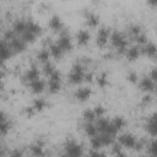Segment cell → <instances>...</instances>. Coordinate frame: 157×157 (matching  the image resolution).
<instances>
[{
  "mask_svg": "<svg viewBox=\"0 0 157 157\" xmlns=\"http://www.w3.org/2000/svg\"><path fill=\"white\" fill-rule=\"evenodd\" d=\"M83 148L75 141H69L65 146V155L63 157H82Z\"/></svg>",
  "mask_w": 157,
  "mask_h": 157,
  "instance_id": "obj_1",
  "label": "cell"
},
{
  "mask_svg": "<svg viewBox=\"0 0 157 157\" xmlns=\"http://www.w3.org/2000/svg\"><path fill=\"white\" fill-rule=\"evenodd\" d=\"M85 78V72H83V66L81 64H76L72 66L71 72L69 75V81L74 85L80 83Z\"/></svg>",
  "mask_w": 157,
  "mask_h": 157,
  "instance_id": "obj_2",
  "label": "cell"
},
{
  "mask_svg": "<svg viewBox=\"0 0 157 157\" xmlns=\"http://www.w3.org/2000/svg\"><path fill=\"white\" fill-rule=\"evenodd\" d=\"M110 39H112V43L115 48H118L120 52H124L126 49V45H128V40L126 38L124 37V34H121L120 32H113L112 36H110Z\"/></svg>",
  "mask_w": 157,
  "mask_h": 157,
  "instance_id": "obj_3",
  "label": "cell"
},
{
  "mask_svg": "<svg viewBox=\"0 0 157 157\" xmlns=\"http://www.w3.org/2000/svg\"><path fill=\"white\" fill-rule=\"evenodd\" d=\"M49 83H48V87H49V91L52 93H55V92H59L60 88H61V82H60V72L59 71H54L50 76H49Z\"/></svg>",
  "mask_w": 157,
  "mask_h": 157,
  "instance_id": "obj_4",
  "label": "cell"
},
{
  "mask_svg": "<svg viewBox=\"0 0 157 157\" xmlns=\"http://www.w3.org/2000/svg\"><path fill=\"white\" fill-rule=\"evenodd\" d=\"M61 49L63 52H69L72 49V42L70 39V36L66 33V32H63L58 39V43H56Z\"/></svg>",
  "mask_w": 157,
  "mask_h": 157,
  "instance_id": "obj_5",
  "label": "cell"
},
{
  "mask_svg": "<svg viewBox=\"0 0 157 157\" xmlns=\"http://www.w3.org/2000/svg\"><path fill=\"white\" fill-rule=\"evenodd\" d=\"M135 144H136V139L131 134L126 132V134H123L119 136V145H123L128 148H131L135 146Z\"/></svg>",
  "mask_w": 157,
  "mask_h": 157,
  "instance_id": "obj_6",
  "label": "cell"
},
{
  "mask_svg": "<svg viewBox=\"0 0 157 157\" xmlns=\"http://www.w3.org/2000/svg\"><path fill=\"white\" fill-rule=\"evenodd\" d=\"M108 38H109V29L105 28V27H102L98 33H97V45L98 47H104L108 42Z\"/></svg>",
  "mask_w": 157,
  "mask_h": 157,
  "instance_id": "obj_7",
  "label": "cell"
},
{
  "mask_svg": "<svg viewBox=\"0 0 157 157\" xmlns=\"http://www.w3.org/2000/svg\"><path fill=\"white\" fill-rule=\"evenodd\" d=\"M91 88H88V87H81V88H78L76 92H75V98L76 99H78V101H81V102H85V101H87L90 97H91Z\"/></svg>",
  "mask_w": 157,
  "mask_h": 157,
  "instance_id": "obj_8",
  "label": "cell"
},
{
  "mask_svg": "<svg viewBox=\"0 0 157 157\" xmlns=\"http://www.w3.org/2000/svg\"><path fill=\"white\" fill-rule=\"evenodd\" d=\"M10 48L11 50H15V52H23L26 48V43L23 42L22 38L15 37L12 40H10Z\"/></svg>",
  "mask_w": 157,
  "mask_h": 157,
  "instance_id": "obj_9",
  "label": "cell"
},
{
  "mask_svg": "<svg viewBox=\"0 0 157 157\" xmlns=\"http://www.w3.org/2000/svg\"><path fill=\"white\" fill-rule=\"evenodd\" d=\"M90 38H91V34H90V32L86 31V29H81V31H78L77 34H76L77 43L81 44V45L87 44V43L90 42Z\"/></svg>",
  "mask_w": 157,
  "mask_h": 157,
  "instance_id": "obj_10",
  "label": "cell"
},
{
  "mask_svg": "<svg viewBox=\"0 0 157 157\" xmlns=\"http://www.w3.org/2000/svg\"><path fill=\"white\" fill-rule=\"evenodd\" d=\"M140 87L146 92H151L155 90V81H152L148 76H146L140 81Z\"/></svg>",
  "mask_w": 157,
  "mask_h": 157,
  "instance_id": "obj_11",
  "label": "cell"
},
{
  "mask_svg": "<svg viewBox=\"0 0 157 157\" xmlns=\"http://www.w3.org/2000/svg\"><path fill=\"white\" fill-rule=\"evenodd\" d=\"M49 27L52 29H54V31H61V28H63V21H61V18L59 16H56V15L52 16V18L49 20Z\"/></svg>",
  "mask_w": 157,
  "mask_h": 157,
  "instance_id": "obj_12",
  "label": "cell"
},
{
  "mask_svg": "<svg viewBox=\"0 0 157 157\" xmlns=\"http://www.w3.org/2000/svg\"><path fill=\"white\" fill-rule=\"evenodd\" d=\"M38 77H39V71H38V69H37L36 66L29 67V69L27 70L26 75H25V78H26V81H28V82H32V81H34V80H38Z\"/></svg>",
  "mask_w": 157,
  "mask_h": 157,
  "instance_id": "obj_13",
  "label": "cell"
},
{
  "mask_svg": "<svg viewBox=\"0 0 157 157\" xmlns=\"http://www.w3.org/2000/svg\"><path fill=\"white\" fill-rule=\"evenodd\" d=\"M10 129V123L6 119V115L0 112V135H5Z\"/></svg>",
  "mask_w": 157,
  "mask_h": 157,
  "instance_id": "obj_14",
  "label": "cell"
},
{
  "mask_svg": "<svg viewBox=\"0 0 157 157\" xmlns=\"http://www.w3.org/2000/svg\"><path fill=\"white\" fill-rule=\"evenodd\" d=\"M44 81H42V80H34V81H32V82H29V87H31V90L34 92V93H40L43 90H44Z\"/></svg>",
  "mask_w": 157,
  "mask_h": 157,
  "instance_id": "obj_15",
  "label": "cell"
},
{
  "mask_svg": "<svg viewBox=\"0 0 157 157\" xmlns=\"http://www.w3.org/2000/svg\"><path fill=\"white\" fill-rule=\"evenodd\" d=\"M27 23V31L28 32H31V33H33L34 36H38L40 32H42V28H40V26L38 25V23H36L34 21H27L26 22Z\"/></svg>",
  "mask_w": 157,
  "mask_h": 157,
  "instance_id": "obj_16",
  "label": "cell"
},
{
  "mask_svg": "<svg viewBox=\"0 0 157 157\" xmlns=\"http://www.w3.org/2000/svg\"><path fill=\"white\" fill-rule=\"evenodd\" d=\"M142 52H144L147 56H150V58H155V56H156V45H155V43H150V42H147V43L144 45Z\"/></svg>",
  "mask_w": 157,
  "mask_h": 157,
  "instance_id": "obj_17",
  "label": "cell"
},
{
  "mask_svg": "<svg viewBox=\"0 0 157 157\" xmlns=\"http://www.w3.org/2000/svg\"><path fill=\"white\" fill-rule=\"evenodd\" d=\"M26 28H27L26 21H23V20H17V21L13 23L12 31H13L15 33H21V34H22V33L26 31Z\"/></svg>",
  "mask_w": 157,
  "mask_h": 157,
  "instance_id": "obj_18",
  "label": "cell"
},
{
  "mask_svg": "<svg viewBox=\"0 0 157 157\" xmlns=\"http://www.w3.org/2000/svg\"><path fill=\"white\" fill-rule=\"evenodd\" d=\"M63 49L55 43V44H50V47H49V54L52 55V56H54L55 59H59V58H61L63 56Z\"/></svg>",
  "mask_w": 157,
  "mask_h": 157,
  "instance_id": "obj_19",
  "label": "cell"
},
{
  "mask_svg": "<svg viewBox=\"0 0 157 157\" xmlns=\"http://www.w3.org/2000/svg\"><path fill=\"white\" fill-rule=\"evenodd\" d=\"M31 152H32V155L34 157H43V153H44V151H43V144L42 142H37V144L32 145L31 146Z\"/></svg>",
  "mask_w": 157,
  "mask_h": 157,
  "instance_id": "obj_20",
  "label": "cell"
},
{
  "mask_svg": "<svg viewBox=\"0 0 157 157\" xmlns=\"http://www.w3.org/2000/svg\"><path fill=\"white\" fill-rule=\"evenodd\" d=\"M140 55V49L139 47L134 45V47H130L128 50H126V56L129 58V60H136Z\"/></svg>",
  "mask_w": 157,
  "mask_h": 157,
  "instance_id": "obj_21",
  "label": "cell"
},
{
  "mask_svg": "<svg viewBox=\"0 0 157 157\" xmlns=\"http://www.w3.org/2000/svg\"><path fill=\"white\" fill-rule=\"evenodd\" d=\"M86 20H87V25L91 26V27H96L99 22V17L93 12H88L86 15Z\"/></svg>",
  "mask_w": 157,
  "mask_h": 157,
  "instance_id": "obj_22",
  "label": "cell"
},
{
  "mask_svg": "<svg viewBox=\"0 0 157 157\" xmlns=\"http://www.w3.org/2000/svg\"><path fill=\"white\" fill-rule=\"evenodd\" d=\"M146 129H147V131H148L152 136H155V135H156V117H155V114H153V115L147 120Z\"/></svg>",
  "mask_w": 157,
  "mask_h": 157,
  "instance_id": "obj_23",
  "label": "cell"
},
{
  "mask_svg": "<svg viewBox=\"0 0 157 157\" xmlns=\"http://www.w3.org/2000/svg\"><path fill=\"white\" fill-rule=\"evenodd\" d=\"M85 131H86V134H87L88 136H91V137L98 135V134H97L98 130H97L96 125H93L92 123H86V124H85Z\"/></svg>",
  "mask_w": 157,
  "mask_h": 157,
  "instance_id": "obj_24",
  "label": "cell"
},
{
  "mask_svg": "<svg viewBox=\"0 0 157 157\" xmlns=\"http://www.w3.org/2000/svg\"><path fill=\"white\" fill-rule=\"evenodd\" d=\"M49 56H50V54H49V50H47V49H42V50H39L38 54H37V59H38L39 61L44 63V64L49 61Z\"/></svg>",
  "mask_w": 157,
  "mask_h": 157,
  "instance_id": "obj_25",
  "label": "cell"
},
{
  "mask_svg": "<svg viewBox=\"0 0 157 157\" xmlns=\"http://www.w3.org/2000/svg\"><path fill=\"white\" fill-rule=\"evenodd\" d=\"M110 123H112L113 128H114L117 131H119L120 129H123L124 125H125V120H124L121 117H117V118H114V120L110 121Z\"/></svg>",
  "mask_w": 157,
  "mask_h": 157,
  "instance_id": "obj_26",
  "label": "cell"
},
{
  "mask_svg": "<svg viewBox=\"0 0 157 157\" xmlns=\"http://www.w3.org/2000/svg\"><path fill=\"white\" fill-rule=\"evenodd\" d=\"M45 105H47V103L43 98H37L33 102V109L34 110H43L45 108Z\"/></svg>",
  "mask_w": 157,
  "mask_h": 157,
  "instance_id": "obj_27",
  "label": "cell"
},
{
  "mask_svg": "<svg viewBox=\"0 0 157 157\" xmlns=\"http://www.w3.org/2000/svg\"><path fill=\"white\" fill-rule=\"evenodd\" d=\"M83 119L86 123H92L96 119V115L93 113V109H86L83 112Z\"/></svg>",
  "mask_w": 157,
  "mask_h": 157,
  "instance_id": "obj_28",
  "label": "cell"
},
{
  "mask_svg": "<svg viewBox=\"0 0 157 157\" xmlns=\"http://www.w3.org/2000/svg\"><path fill=\"white\" fill-rule=\"evenodd\" d=\"M99 139H101L102 146H108V145H112L114 136H110V135H107V134H101Z\"/></svg>",
  "mask_w": 157,
  "mask_h": 157,
  "instance_id": "obj_29",
  "label": "cell"
},
{
  "mask_svg": "<svg viewBox=\"0 0 157 157\" xmlns=\"http://www.w3.org/2000/svg\"><path fill=\"white\" fill-rule=\"evenodd\" d=\"M91 146H92V148H94L96 151L102 147V142H101L99 135H96V136L91 137Z\"/></svg>",
  "mask_w": 157,
  "mask_h": 157,
  "instance_id": "obj_30",
  "label": "cell"
},
{
  "mask_svg": "<svg viewBox=\"0 0 157 157\" xmlns=\"http://www.w3.org/2000/svg\"><path fill=\"white\" fill-rule=\"evenodd\" d=\"M36 37H37V36H34L33 33L28 32L27 29L22 33V39H23V42H25V43H27V42H33V40L36 39Z\"/></svg>",
  "mask_w": 157,
  "mask_h": 157,
  "instance_id": "obj_31",
  "label": "cell"
},
{
  "mask_svg": "<svg viewBox=\"0 0 157 157\" xmlns=\"http://www.w3.org/2000/svg\"><path fill=\"white\" fill-rule=\"evenodd\" d=\"M43 71H44V74H45V75H49V76H50V75L55 71V69H54L53 64L48 61V63H45V64H44V66H43Z\"/></svg>",
  "mask_w": 157,
  "mask_h": 157,
  "instance_id": "obj_32",
  "label": "cell"
},
{
  "mask_svg": "<svg viewBox=\"0 0 157 157\" xmlns=\"http://www.w3.org/2000/svg\"><path fill=\"white\" fill-rule=\"evenodd\" d=\"M97 83L101 86V87H104L108 85V78H107V75L105 74H101L98 77H97Z\"/></svg>",
  "mask_w": 157,
  "mask_h": 157,
  "instance_id": "obj_33",
  "label": "cell"
},
{
  "mask_svg": "<svg viewBox=\"0 0 157 157\" xmlns=\"http://www.w3.org/2000/svg\"><path fill=\"white\" fill-rule=\"evenodd\" d=\"M147 151H148L151 157H156V142H155V140H152L150 144H147Z\"/></svg>",
  "mask_w": 157,
  "mask_h": 157,
  "instance_id": "obj_34",
  "label": "cell"
},
{
  "mask_svg": "<svg viewBox=\"0 0 157 157\" xmlns=\"http://www.w3.org/2000/svg\"><path fill=\"white\" fill-rule=\"evenodd\" d=\"M135 40H136V43L137 44H146L147 43V37L144 34V33H140V34H137L136 37H135Z\"/></svg>",
  "mask_w": 157,
  "mask_h": 157,
  "instance_id": "obj_35",
  "label": "cell"
},
{
  "mask_svg": "<svg viewBox=\"0 0 157 157\" xmlns=\"http://www.w3.org/2000/svg\"><path fill=\"white\" fill-rule=\"evenodd\" d=\"M93 113H94L96 118H102L103 114H104V108L102 105H96L94 109H93Z\"/></svg>",
  "mask_w": 157,
  "mask_h": 157,
  "instance_id": "obj_36",
  "label": "cell"
},
{
  "mask_svg": "<svg viewBox=\"0 0 157 157\" xmlns=\"http://www.w3.org/2000/svg\"><path fill=\"white\" fill-rule=\"evenodd\" d=\"M129 32H130L134 37H136L137 34H140V33H141V28H140V26H137V25H132V26H130Z\"/></svg>",
  "mask_w": 157,
  "mask_h": 157,
  "instance_id": "obj_37",
  "label": "cell"
},
{
  "mask_svg": "<svg viewBox=\"0 0 157 157\" xmlns=\"http://www.w3.org/2000/svg\"><path fill=\"white\" fill-rule=\"evenodd\" d=\"M128 80L130 81V82H137V78H139V76H137V74L135 72V71H130V72H128Z\"/></svg>",
  "mask_w": 157,
  "mask_h": 157,
  "instance_id": "obj_38",
  "label": "cell"
},
{
  "mask_svg": "<svg viewBox=\"0 0 157 157\" xmlns=\"http://www.w3.org/2000/svg\"><path fill=\"white\" fill-rule=\"evenodd\" d=\"M90 157H104V155L101 153V152H98V151H93V152L90 155Z\"/></svg>",
  "mask_w": 157,
  "mask_h": 157,
  "instance_id": "obj_39",
  "label": "cell"
},
{
  "mask_svg": "<svg viewBox=\"0 0 157 157\" xmlns=\"http://www.w3.org/2000/svg\"><path fill=\"white\" fill-rule=\"evenodd\" d=\"M151 101H152V97H151L150 94H146V96L144 97V99H142V102H144L145 104H146V103H150Z\"/></svg>",
  "mask_w": 157,
  "mask_h": 157,
  "instance_id": "obj_40",
  "label": "cell"
},
{
  "mask_svg": "<svg viewBox=\"0 0 157 157\" xmlns=\"http://www.w3.org/2000/svg\"><path fill=\"white\" fill-rule=\"evenodd\" d=\"M26 113H27V115H33L34 114V109H33V107H28V108H26Z\"/></svg>",
  "mask_w": 157,
  "mask_h": 157,
  "instance_id": "obj_41",
  "label": "cell"
},
{
  "mask_svg": "<svg viewBox=\"0 0 157 157\" xmlns=\"http://www.w3.org/2000/svg\"><path fill=\"white\" fill-rule=\"evenodd\" d=\"M114 156H115V157H126V155H125L123 151H119V152L114 153Z\"/></svg>",
  "mask_w": 157,
  "mask_h": 157,
  "instance_id": "obj_42",
  "label": "cell"
},
{
  "mask_svg": "<svg viewBox=\"0 0 157 157\" xmlns=\"http://www.w3.org/2000/svg\"><path fill=\"white\" fill-rule=\"evenodd\" d=\"M0 155H1V148H0Z\"/></svg>",
  "mask_w": 157,
  "mask_h": 157,
  "instance_id": "obj_43",
  "label": "cell"
},
{
  "mask_svg": "<svg viewBox=\"0 0 157 157\" xmlns=\"http://www.w3.org/2000/svg\"><path fill=\"white\" fill-rule=\"evenodd\" d=\"M0 90H1V87H0Z\"/></svg>",
  "mask_w": 157,
  "mask_h": 157,
  "instance_id": "obj_44",
  "label": "cell"
}]
</instances>
